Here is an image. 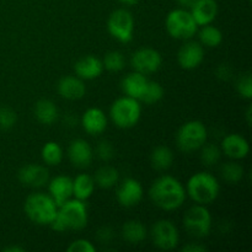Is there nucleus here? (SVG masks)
<instances>
[{"instance_id":"1","label":"nucleus","mask_w":252,"mask_h":252,"mask_svg":"<svg viewBox=\"0 0 252 252\" xmlns=\"http://www.w3.org/2000/svg\"><path fill=\"white\" fill-rule=\"evenodd\" d=\"M149 196L153 203L162 211H176L186 201V189L174 176L162 175L150 186Z\"/></svg>"},{"instance_id":"2","label":"nucleus","mask_w":252,"mask_h":252,"mask_svg":"<svg viewBox=\"0 0 252 252\" xmlns=\"http://www.w3.org/2000/svg\"><path fill=\"white\" fill-rule=\"evenodd\" d=\"M88 220L89 213L85 202L70 198L58 207V213L51 226L58 233L78 231L88 225Z\"/></svg>"},{"instance_id":"3","label":"nucleus","mask_w":252,"mask_h":252,"mask_svg":"<svg viewBox=\"0 0 252 252\" xmlns=\"http://www.w3.org/2000/svg\"><path fill=\"white\" fill-rule=\"evenodd\" d=\"M220 185L216 176L206 171H199L192 175L186 185V193L197 204L208 206L213 203L219 196Z\"/></svg>"},{"instance_id":"4","label":"nucleus","mask_w":252,"mask_h":252,"mask_svg":"<svg viewBox=\"0 0 252 252\" xmlns=\"http://www.w3.org/2000/svg\"><path fill=\"white\" fill-rule=\"evenodd\" d=\"M25 213L32 223L37 225H49L58 213V206L49 193L34 192L26 198L24 204Z\"/></svg>"},{"instance_id":"5","label":"nucleus","mask_w":252,"mask_h":252,"mask_svg":"<svg viewBox=\"0 0 252 252\" xmlns=\"http://www.w3.org/2000/svg\"><path fill=\"white\" fill-rule=\"evenodd\" d=\"M142 116V106L135 98L125 95L117 98L111 105L110 117L112 122L122 129L132 128L139 122Z\"/></svg>"},{"instance_id":"6","label":"nucleus","mask_w":252,"mask_h":252,"mask_svg":"<svg viewBox=\"0 0 252 252\" xmlns=\"http://www.w3.org/2000/svg\"><path fill=\"white\" fill-rule=\"evenodd\" d=\"M165 26L167 33L172 38L184 41L191 39L198 31V25L196 24L189 10L184 7L171 10L165 20Z\"/></svg>"},{"instance_id":"7","label":"nucleus","mask_w":252,"mask_h":252,"mask_svg":"<svg viewBox=\"0 0 252 252\" xmlns=\"http://www.w3.org/2000/svg\"><path fill=\"white\" fill-rule=\"evenodd\" d=\"M207 138L208 130L201 121H189L177 130L176 144L181 152H197L206 144Z\"/></svg>"},{"instance_id":"8","label":"nucleus","mask_w":252,"mask_h":252,"mask_svg":"<svg viewBox=\"0 0 252 252\" xmlns=\"http://www.w3.org/2000/svg\"><path fill=\"white\" fill-rule=\"evenodd\" d=\"M212 216L208 208L202 204L191 207L184 216V226L187 233L194 238H206L212 229Z\"/></svg>"},{"instance_id":"9","label":"nucleus","mask_w":252,"mask_h":252,"mask_svg":"<svg viewBox=\"0 0 252 252\" xmlns=\"http://www.w3.org/2000/svg\"><path fill=\"white\" fill-rule=\"evenodd\" d=\"M108 33L121 43H128L134 33V17L128 10L117 9L111 12L107 20Z\"/></svg>"},{"instance_id":"10","label":"nucleus","mask_w":252,"mask_h":252,"mask_svg":"<svg viewBox=\"0 0 252 252\" xmlns=\"http://www.w3.org/2000/svg\"><path fill=\"white\" fill-rule=\"evenodd\" d=\"M150 236L153 244L158 249L164 251L174 250L180 243L179 229L171 220L167 219H160L154 223L150 230Z\"/></svg>"},{"instance_id":"11","label":"nucleus","mask_w":252,"mask_h":252,"mask_svg":"<svg viewBox=\"0 0 252 252\" xmlns=\"http://www.w3.org/2000/svg\"><path fill=\"white\" fill-rule=\"evenodd\" d=\"M161 54L157 49L150 48V47L138 49L130 57V65L134 69V71L144 74V75L157 73L161 68Z\"/></svg>"},{"instance_id":"12","label":"nucleus","mask_w":252,"mask_h":252,"mask_svg":"<svg viewBox=\"0 0 252 252\" xmlns=\"http://www.w3.org/2000/svg\"><path fill=\"white\" fill-rule=\"evenodd\" d=\"M143 196H144V189H143L142 184L132 177L123 180L116 192L118 203L125 208L138 206L143 199Z\"/></svg>"},{"instance_id":"13","label":"nucleus","mask_w":252,"mask_h":252,"mask_svg":"<svg viewBox=\"0 0 252 252\" xmlns=\"http://www.w3.org/2000/svg\"><path fill=\"white\" fill-rule=\"evenodd\" d=\"M17 179L24 186L31 189H41L49 181V171L43 165L27 164L20 169Z\"/></svg>"},{"instance_id":"14","label":"nucleus","mask_w":252,"mask_h":252,"mask_svg":"<svg viewBox=\"0 0 252 252\" xmlns=\"http://www.w3.org/2000/svg\"><path fill=\"white\" fill-rule=\"evenodd\" d=\"M204 59V48L199 42L189 41L185 43L177 53L180 66L186 70L198 68Z\"/></svg>"},{"instance_id":"15","label":"nucleus","mask_w":252,"mask_h":252,"mask_svg":"<svg viewBox=\"0 0 252 252\" xmlns=\"http://www.w3.org/2000/svg\"><path fill=\"white\" fill-rule=\"evenodd\" d=\"M221 152L233 160L245 159L250 153V144L248 139L238 133L228 134L221 142Z\"/></svg>"},{"instance_id":"16","label":"nucleus","mask_w":252,"mask_h":252,"mask_svg":"<svg viewBox=\"0 0 252 252\" xmlns=\"http://www.w3.org/2000/svg\"><path fill=\"white\" fill-rule=\"evenodd\" d=\"M68 158L75 167L85 169L93 162L94 150L86 140L75 139L69 144Z\"/></svg>"},{"instance_id":"17","label":"nucleus","mask_w":252,"mask_h":252,"mask_svg":"<svg viewBox=\"0 0 252 252\" xmlns=\"http://www.w3.org/2000/svg\"><path fill=\"white\" fill-rule=\"evenodd\" d=\"M48 191L49 196L59 207L73 197V180L65 175L56 176L48 181Z\"/></svg>"},{"instance_id":"18","label":"nucleus","mask_w":252,"mask_h":252,"mask_svg":"<svg viewBox=\"0 0 252 252\" xmlns=\"http://www.w3.org/2000/svg\"><path fill=\"white\" fill-rule=\"evenodd\" d=\"M57 89H58V93L62 97L70 101L80 100L86 94L85 83L79 76H64L59 80Z\"/></svg>"},{"instance_id":"19","label":"nucleus","mask_w":252,"mask_h":252,"mask_svg":"<svg viewBox=\"0 0 252 252\" xmlns=\"http://www.w3.org/2000/svg\"><path fill=\"white\" fill-rule=\"evenodd\" d=\"M81 126L90 135H98L107 128V117L105 112L97 107H91L84 112L81 117Z\"/></svg>"},{"instance_id":"20","label":"nucleus","mask_w":252,"mask_h":252,"mask_svg":"<svg viewBox=\"0 0 252 252\" xmlns=\"http://www.w3.org/2000/svg\"><path fill=\"white\" fill-rule=\"evenodd\" d=\"M74 70L83 80H94L102 74V61L95 56H84L74 64Z\"/></svg>"},{"instance_id":"21","label":"nucleus","mask_w":252,"mask_h":252,"mask_svg":"<svg viewBox=\"0 0 252 252\" xmlns=\"http://www.w3.org/2000/svg\"><path fill=\"white\" fill-rule=\"evenodd\" d=\"M196 24L199 26H206L212 24L218 15V4L216 0H199L196 5L189 9Z\"/></svg>"},{"instance_id":"22","label":"nucleus","mask_w":252,"mask_h":252,"mask_svg":"<svg viewBox=\"0 0 252 252\" xmlns=\"http://www.w3.org/2000/svg\"><path fill=\"white\" fill-rule=\"evenodd\" d=\"M148 83L149 80H148L147 75L138 73V71H133L122 80V90L125 95L140 101L145 89H147Z\"/></svg>"},{"instance_id":"23","label":"nucleus","mask_w":252,"mask_h":252,"mask_svg":"<svg viewBox=\"0 0 252 252\" xmlns=\"http://www.w3.org/2000/svg\"><path fill=\"white\" fill-rule=\"evenodd\" d=\"M95 180L89 174H80L73 180V197L80 201H88L95 191Z\"/></svg>"},{"instance_id":"24","label":"nucleus","mask_w":252,"mask_h":252,"mask_svg":"<svg viewBox=\"0 0 252 252\" xmlns=\"http://www.w3.org/2000/svg\"><path fill=\"white\" fill-rule=\"evenodd\" d=\"M59 111L56 103L51 100H39L34 106V117L39 123L46 126H51L58 120Z\"/></svg>"},{"instance_id":"25","label":"nucleus","mask_w":252,"mask_h":252,"mask_svg":"<svg viewBox=\"0 0 252 252\" xmlns=\"http://www.w3.org/2000/svg\"><path fill=\"white\" fill-rule=\"evenodd\" d=\"M148 235L144 224L139 220H128L122 226V236L127 243L137 245L143 243Z\"/></svg>"},{"instance_id":"26","label":"nucleus","mask_w":252,"mask_h":252,"mask_svg":"<svg viewBox=\"0 0 252 252\" xmlns=\"http://www.w3.org/2000/svg\"><path fill=\"white\" fill-rule=\"evenodd\" d=\"M174 153L166 145H159L150 154V161H152L153 167L159 171H164V170L171 167V165L174 164Z\"/></svg>"},{"instance_id":"27","label":"nucleus","mask_w":252,"mask_h":252,"mask_svg":"<svg viewBox=\"0 0 252 252\" xmlns=\"http://www.w3.org/2000/svg\"><path fill=\"white\" fill-rule=\"evenodd\" d=\"M94 180H95V184L101 189H111L120 181V172L116 167L106 165L96 171Z\"/></svg>"},{"instance_id":"28","label":"nucleus","mask_w":252,"mask_h":252,"mask_svg":"<svg viewBox=\"0 0 252 252\" xmlns=\"http://www.w3.org/2000/svg\"><path fill=\"white\" fill-rule=\"evenodd\" d=\"M199 43L202 46L209 47V48H216V47L220 46L223 42V33L218 27L213 26L212 24L202 26V29L198 32Z\"/></svg>"},{"instance_id":"29","label":"nucleus","mask_w":252,"mask_h":252,"mask_svg":"<svg viewBox=\"0 0 252 252\" xmlns=\"http://www.w3.org/2000/svg\"><path fill=\"white\" fill-rule=\"evenodd\" d=\"M41 157L44 164L49 165V166H57L63 160L64 153L61 145L57 142H47L42 147Z\"/></svg>"},{"instance_id":"30","label":"nucleus","mask_w":252,"mask_h":252,"mask_svg":"<svg viewBox=\"0 0 252 252\" xmlns=\"http://www.w3.org/2000/svg\"><path fill=\"white\" fill-rule=\"evenodd\" d=\"M244 174H245V170H244L243 165L236 162V160L235 161L225 162L223 167H221V176L229 184H238V182H240L243 180Z\"/></svg>"},{"instance_id":"31","label":"nucleus","mask_w":252,"mask_h":252,"mask_svg":"<svg viewBox=\"0 0 252 252\" xmlns=\"http://www.w3.org/2000/svg\"><path fill=\"white\" fill-rule=\"evenodd\" d=\"M221 154H223V152H221L220 148L213 143H209V144L206 143L201 148V160L206 166H214V165L218 164Z\"/></svg>"},{"instance_id":"32","label":"nucleus","mask_w":252,"mask_h":252,"mask_svg":"<svg viewBox=\"0 0 252 252\" xmlns=\"http://www.w3.org/2000/svg\"><path fill=\"white\" fill-rule=\"evenodd\" d=\"M102 65L103 69H106L108 71H112V73L121 71L126 65L125 56L118 51L108 52L105 56V58H103Z\"/></svg>"},{"instance_id":"33","label":"nucleus","mask_w":252,"mask_h":252,"mask_svg":"<svg viewBox=\"0 0 252 252\" xmlns=\"http://www.w3.org/2000/svg\"><path fill=\"white\" fill-rule=\"evenodd\" d=\"M164 88L158 81H149L140 101H143L147 105H153V103L159 102L164 97Z\"/></svg>"},{"instance_id":"34","label":"nucleus","mask_w":252,"mask_h":252,"mask_svg":"<svg viewBox=\"0 0 252 252\" xmlns=\"http://www.w3.org/2000/svg\"><path fill=\"white\" fill-rule=\"evenodd\" d=\"M236 90H238L239 95L241 97L246 98V100H251L252 98V79L250 74H244L239 78L238 83H236Z\"/></svg>"},{"instance_id":"35","label":"nucleus","mask_w":252,"mask_h":252,"mask_svg":"<svg viewBox=\"0 0 252 252\" xmlns=\"http://www.w3.org/2000/svg\"><path fill=\"white\" fill-rule=\"evenodd\" d=\"M17 122V115L12 108L1 107L0 108V128L10 129Z\"/></svg>"},{"instance_id":"36","label":"nucleus","mask_w":252,"mask_h":252,"mask_svg":"<svg viewBox=\"0 0 252 252\" xmlns=\"http://www.w3.org/2000/svg\"><path fill=\"white\" fill-rule=\"evenodd\" d=\"M96 154L102 161H110L115 157L113 145L108 140H102V142L98 143L97 148H96Z\"/></svg>"},{"instance_id":"37","label":"nucleus","mask_w":252,"mask_h":252,"mask_svg":"<svg viewBox=\"0 0 252 252\" xmlns=\"http://www.w3.org/2000/svg\"><path fill=\"white\" fill-rule=\"evenodd\" d=\"M69 252H95L96 248L93 245V243L86 239H78L73 241L66 249Z\"/></svg>"},{"instance_id":"38","label":"nucleus","mask_w":252,"mask_h":252,"mask_svg":"<svg viewBox=\"0 0 252 252\" xmlns=\"http://www.w3.org/2000/svg\"><path fill=\"white\" fill-rule=\"evenodd\" d=\"M112 230H111L110 228H107V226H103V228H101L100 230H98L97 238L101 243H107V241H110L111 239H112Z\"/></svg>"},{"instance_id":"39","label":"nucleus","mask_w":252,"mask_h":252,"mask_svg":"<svg viewBox=\"0 0 252 252\" xmlns=\"http://www.w3.org/2000/svg\"><path fill=\"white\" fill-rule=\"evenodd\" d=\"M182 251L184 252H204L207 251V248L204 245H201V244H187L182 248Z\"/></svg>"},{"instance_id":"40","label":"nucleus","mask_w":252,"mask_h":252,"mask_svg":"<svg viewBox=\"0 0 252 252\" xmlns=\"http://www.w3.org/2000/svg\"><path fill=\"white\" fill-rule=\"evenodd\" d=\"M198 1L199 0H177V2H179L184 9H187V10L191 9V7L193 6V5H196Z\"/></svg>"},{"instance_id":"41","label":"nucleus","mask_w":252,"mask_h":252,"mask_svg":"<svg viewBox=\"0 0 252 252\" xmlns=\"http://www.w3.org/2000/svg\"><path fill=\"white\" fill-rule=\"evenodd\" d=\"M218 76L219 78H221V79H228L229 78V69H228V66L226 65H221V66H219V69H218Z\"/></svg>"},{"instance_id":"42","label":"nucleus","mask_w":252,"mask_h":252,"mask_svg":"<svg viewBox=\"0 0 252 252\" xmlns=\"http://www.w3.org/2000/svg\"><path fill=\"white\" fill-rule=\"evenodd\" d=\"M4 252H24L25 249L24 248H20V246H7V248H5Z\"/></svg>"},{"instance_id":"43","label":"nucleus","mask_w":252,"mask_h":252,"mask_svg":"<svg viewBox=\"0 0 252 252\" xmlns=\"http://www.w3.org/2000/svg\"><path fill=\"white\" fill-rule=\"evenodd\" d=\"M120 2H122L123 5H135L139 0H118Z\"/></svg>"},{"instance_id":"44","label":"nucleus","mask_w":252,"mask_h":252,"mask_svg":"<svg viewBox=\"0 0 252 252\" xmlns=\"http://www.w3.org/2000/svg\"><path fill=\"white\" fill-rule=\"evenodd\" d=\"M246 118H248V123H251V107L248 108V112H246Z\"/></svg>"}]
</instances>
